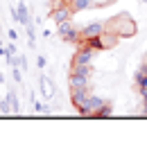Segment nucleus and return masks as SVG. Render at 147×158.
I'll return each mask as SVG.
<instances>
[{"mask_svg": "<svg viewBox=\"0 0 147 158\" xmlns=\"http://www.w3.org/2000/svg\"><path fill=\"white\" fill-rule=\"evenodd\" d=\"M104 30L118 34L120 39H134L136 32H138V25H136V20L131 18L127 11H122V14H118V16H113V18L106 20Z\"/></svg>", "mask_w": 147, "mask_h": 158, "instance_id": "nucleus-1", "label": "nucleus"}, {"mask_svg": "<svg viewBox=\"0 0 147 158\" xmlns=\"http://www.w3.org/2000/svg\"><path fill=\"white\" fill-rule=\"evenodd\" d=\"M57 34H59L63 41H68V43H77V41H79V30L75 27L72 18L63 20V23H57Z\"/></svg>", "mask_w": 147, "mask_h": 158, "instance_id": "nucleus-2", "label": "nucleus"}, {"mask_svg": "<svg viewBox=\"0 0 147 158\" xmlns=\"http://www.w3.org/2000/svg\"><path fill=\"white\" fill-rule=\"evenodd\" d=\"M104 106V99L102 97H97V95H91L86 99V104H84V109H79L77 113L79 115H84V118H95L97 115V111Z\"/></svg>", "mask_w": 147, "mask_h": 158, "instance_id": "nucleus-3", "label": "nucleus"}, {"mask_svg": "<svg viewBox=\"0 0 147 158\" xmlns=\"http://www.w3.org/2000/svg\"><path fill=\"white\" fill-rule=\"evenodd\" d=\"M104 32V23H91L79 30V41H91V39H97L100 34Z\"/></svg>", "mask_w": 147, "mask_h": 158, "instance_id": "nucleus-4", "label": "nucleus"}, {"mask_svg": "<svg viewBox=\"0 0 147 158\" xmlns=\"http://www.w3.org/2000/svg\"><path fill=\"white\" fill-rule=\"evenodd\" d=\"M68 84H70V90H84V88H91V77L79 75V73H70Z\"/></svg>", "mask_w": 147, "mask_h": 158, "instance_id": "nucleus-5", "label": "nucleus"}, {"mask_svg": "<svg viewBox=\"0 0 147 158\" xmlns=\"http://www.w3.org/2000/svg\"><path fill=\"white\" fill-rule=\"evenodd\" d=\"M72 7L70 5H63V2H59L54 9H52V14H50V16H52V20L54 23H63V20H68L70 16H72Z\"/></svg>", "mask_w": 147, "mask_h": 158, "instance_id": "nucleus-6", "label": "nucleus"}, {"mask_svg": "<svg viewBox=\"0 0 147 158\" xmlns=\"http://www.w3.org/2000/svg\"><path fill=\"white\" fill-rule=\"evenodd\" d=\"M97 41H100L102 52H104V50H113V48L118 45V41H120V36H118V34H113V32H109V30H104V32L97 36Z\"/></svg>", "mask_w": 147, "mask_h": 158, "instance_id": "nucleus-7", "label": "nucleus"}, {"mask_svg": "<svg viewBox=\"0 0 147 158\" xmlns=\"http://www.w3.org/2000/svg\"><path fill=\"white\" fill-rule=\"evenodd\" d=\"M93 95V90L91 88H84V90H70V99H72V106L79 111V109H84V104H86V99Z\"/></svg>", "mask_w": 147, "mask_h": 158, "instance_id": "nucleus-8", "label": "nucleus"}, {"mask_svg": "<svg viewBox=\"0 0 147 158\" xmlns=\"http://www.w3.org/2000/svg\"><path fill=\"white\" fill-rule=\"evenodd\" d=\"M134 84H136V88H138V90H145V88H147V63H143V66L136 70V75H134Z\"/></svg>", "mask_w": 147, "mask_h": 158, "instance_id": "nucleus-9", "label": "nucleus"}, {"mask_svg": "<svg viewBox=\"0 0 147 158\" xmlns=\"http://www.w3.org/2000/svg\"><path fill=\"white\" fill-rule=\"evenodd\" d=\"M14 20H18L20 25H29V16H27V7L25 2L20 0V2L16 5V9H14Z\"/></svg>", "mask_w": 147, "mask_h": 158, "instance_id": "nucleus-10", "label": "nucleus"}, {"mask_svg": "<svg viewBox=\"0 0 147 158\" xmlns=\"http://www.w3.org/2000/svg\"><path fill=\"white\" fill-rule=\"evenodd\" d=\"M39 84H41V93H43L45 97H52V95H54V84H52V79H50V77L41 75V77H39Z\"/></svg>", "mask_w": 147, "mask_h": 158, "instance_id": "nucleus-11", "label": "nucleus"}, {"mask_svg": "<svg viewBox=\"0 0 147 158\" xmlns=\"http://www.w3.org/2000/svg\"><path fill=\"white\" fill-rule=\"evenodd\" d=\"M93 63H72L70 66V73H79V75H86V77H91L93 75Z\"/></svg>", "mask_w": 147, "mask_h": 158, "instance_id": "nucleus-12", "label": "nucleus"}, {"mask_svg": "<svg viewBox=\"0 0 147 158\" xmlns=\"http://www.w3.org/2000/svg\"><path fill=\"white\" fill-rule=\"evenodd\" d=\"M68 5L72 7V11H84L93 7V0H68Z\"/></svg>", "mask_w": 147, "mask_h": 158, "instance_id": "nucleus-13", "label": "nucleus"}, {"mask_svg": "<svg viewBox=\"0 0 147 158\" xmlns=\"http://www.w3.org/2000/svg\"><path fill=\"white\" fill-rule=\"evenodd\" d=\"M111 115H113V106L109 102H104V106L97 111V115H95V118H111Z\"/></svg>", "mask_w": 147, "mask_h": 158, "instance_id": "nucleus-14", "label": "nucleus"}, {"mask_svg": "<svg viewBox=\"0 0 147 158\" xmlns=\"http://www.w3.org/2000/svg\"><path fill=\"white\" fill-rule=\"evenodd\" d=\"M7 102H9V106H11V113H18V111H20V104H18V99H16V95H14V93H9V95H7Z\"/></svg>", "mask_w": 147, "mask_h": 158, "instance_id": "nucleus-15", "label": "nucleus"}, {"mask_svg": "<svg viewBox=\"0 0 147 158\" xmlns=\"http://www.w3.org/2000/svg\"><path fill=\"white\" fill-rule=\"evenodd\" d=\"M11 111V106H9V102H7V99H2V102H0V113H2V115H7V113Z\"/></svg>", "mask_w": 147, "mask_h": 158, "instance_id": "nucleus-16", "label": "nucleus"}, {"mask_svg": "<svg viewBox=\"0 0 147 158\" xmlns=\"http://www.w3.org/2000/svg\"><path fill=\"white\" fill-rule=\"evenodd\" d=\"M113 2H115V0H93V7H109Z\"/></svg>", "mask_w": 147, "mask_h": 158, "instance_id": "nucleus-17", "label": "nucleus"}, {"mask_svg": "<svg viewBox=\"0 0 147 158\" xmlns=\"http://www.w3.org/2000/svg\"><path fill=\"white\" fill-rule=\"evenodd\" d=\"M34 111H36V113H48L50 109H48V104H39V102H36V104H34Z\"/></svg>", "mask_w": 147, "mask_h": 158, "instance_id": "nucleus-18", "label": "nucleus"}, {"mask_svg": "<svg viewBox=\"0 0 147 158\" xmlns=\"http://www.w3.org/2000/svg\"><path fill=\"white\" fill-rule=\"evenodd\" d=\"M141 95H143V115H147V88L141 90Z\"/></svg>", "mask_w": 147, "mask_h": 158, "instance_id": "nucleus-19", "label": "nucleus"}, {"mask_svg": "<svg viewBox=\"0 0 147 158\" xmlns=\"http://www.w3.org/2000/svg\"><path fill=\"white\" fill-rule=\"evenodd\" d=\"M36 66H39V68H45V59H43V56H36Z\"/></svg>", "mask_w": 147, "mask_h": 158, "instance_id": "nucleus-20", "label": "nucleus"}, {"mask_svg": "<svg viewBox=\"0 0 147 158\" xmlns=\"http://www.w3.org/2000/svg\"><path fill=\"white\" fill-rule=\"evenodd\" d=\"M138 2H141V5H147V0H138Z\"/></svg>", "mask_w": 147, "mask_h": 158, "instance_id": "nucleus-21", "label": "nucleus"}, {"mask_svg": "<svg viewBox=\"0 0 147 158\" xmlns=\"http://www.w3.org/2000/svg\"><path fill=\"white\" fill-rule=\"evenodd\" d=\"M143 63H147V54H145V56H143Z\"/></svg>", "mask_w": 147, "mask_h": 158, "instance_id": "nucleus-22", "label": "nucleus"}]
</instances>
